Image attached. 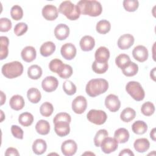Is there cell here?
I'll use <instances>...</instances> for the list:
<instances>
[{"label": "cell", "instance_id": "bcb514c9", "mask_svg": "<svg viewBox=\"0 0 156 156\" xmlns=\"http://www.w3.org/2000/svg\"><path fill=\"white\" fill-rule=\"evenodd\" d=\"M73 74V68L69 65L65 64L62 71L58 74V75L62 79H68Z\"/></svg>", "mask_w": 156, "mask_h": 156}, {"label": "cell", "instance_id": "4dcf8cb0", "mask_svg": "<svg viewBox=\"0 0 156 156\" xmlns=\"http://www.w3.org/2000/svg\"><path fill=\"white\" fill-rule=\"evenodd\" d=\"M1 49H0V59L3 60L8 56L9 49L8 46L9 43V38L5 36H1Z\"/></svg>", "mask_w": 156, "mask_h": 156}, {"label": "cell", "instance_id": "f907efd6", "mask_svg": "<svg viewBox=\"0 0 156 156\" xmlns=\"http://www.w3.org/2000/svg\"><path fill=\"white\" fill-rule=\"evenodd\" d=\"M119 156L122 155H130V156H133L134 154L132 152V151L129 149H124L122 150L120 153L119 154Z\"/></svg>", "mask_w": 156, "mask_h": 156}, {"label": "cell", "instance_id": "816d5d0a", "mask_svg": "<svg viewBox=\"0 0 156 156\" xmlns=\"http://www.w3.org/2000/svg\"><path fill=\"white\" fill-rule=\"evenodd\" d=\"M5 94H4V93L2 91H1V105H2L4 104V102H5Z\"/></svg>", "mask_w": 156, "mask_h": 156}, {"label": "cell", "instance_id": "30bf717a", "mask_svg": "<svg viewBox=\"0 0 156 156\" xmlns=\"http://www.w3.org/2000/svg\"><path fill=\"white\" fill-rule=\"evenodd\" d=\"M77 149L76 143L73 140H67L63 141L61 146L62 154L65 156H71L76 154Z\"/></svg>", "mask_w": 156, "mask_h": 156}, {"label": "cell", "instance_id": "ba28073f", "mask_svg": "<svg viewBox=\"0 0 156 156\" xmlns=\"http://www.w3.org/2000/svg\"><path fill=\"white\" fill-rule=\"evenodd\" d=\"M87 107V99L83 96H77L72 102V109L76 114L83 113Z\"/></svg>", "mask_w": 156, "mask_h": 156}, {"label": "cell", "instance_id": "7c38bea8", "mask_svg": "<svg viewBox=\"0 0 156 156\" xmlns=\"http://www.w3.org/2000/svg\"><path fill=\"white\" fill-rule=\"evenodd\" d=\"M43 16L48 21L55 20L58 15V10L57 7L52 4H48L44 6L42 9Z\"/></svg>", "mask_w": 156, "mask_h": 156}, {"label": "cell", "instance_id": "d6a6232c", "mask_svg": "<svg viewBox=\"0 0 156 156\" xmlns=\"http://www.w3.org/2000/svg\"><path fill=\"white\" fill-rule=\"evenodd\" d=\"M18 121L20 124L24 127L30 126L34 121V116L29 112L21 113L18 117Z\"/></svg>", "mask_w": 156, "mask_h": 156}, {"label": "cell", "instance_id": "52a82bcc", "mask_svg": "<svg viewBox=\"0 0 156 156\" xmlns=\"http://www.w3.org/2000/svg\"><path fill=\"white\" fill-rule=\"evenodd\" d=\"M100 146L103 152L105 154H110L118 149V143L115 138L107 136L103 140Z\"/></svg>", "mask_w": 156, "mask_h": 156}, {"label": "cell", "instance_id": "4316f807", "mask_svg": "<svg viewBox=\"0 0 156 156\" xmlns=\"http://www.w3.org/2000/svg\"><path fill=\"white\" fill-rule=\"evenodd\" d=\"M27 96L28 100L33 104L39 102L41 98V94L40 91L36 88H30L27 92Z\"/></svg>", "mask_w": 156, "mask_h": 156}, {"label": "cell", "instance_id": "9c48e42d", "mask_svg": "<svg viewBox=\"0 0 156 156\" xmlns=\"http://www.w3.org/2000/svg\"><path fill=\"white\" fill-rule=\"evenodd\" d=\"M105 105L110 112H115L120 108L121 102L117 96L110 94L105 99Z\"/></svg>", "mask_w": 156, "mask_h": 156}, {"label": "cell", "instance_id": "8fae6325", "mask_svg": "<svg viewBox=\"0 0 156 156\" xmlns=\"http://www.w3.org/2000/svg\"><path fill=\"white\" fill-rule=\"evenodd\" d=\"M58 85V81L54 76L46 77L41 82V87L46 92H52L55 91Z\"/></svg>", "mask_w": 156, "mask_h": 156}, {"label": "cell", "instance_id": "484cf974", "mask_svg": "<svg viewBox=\"0 0 156 156\" xmlns=\"http://www.w3.org/2000/svg\"><path fill=\"white\" fill-rule=\"evenodd\" d=\"M35 130L38 133L45 135L49 133L50 131V125L49 122L44 119L39 120L35 125Z\"/></svg>", "mask_w": 156, "mask_h": 156}, {"label": "cell", "instance_id": "8d00e7d4", "mask_svg": "<svg viewBox=\"0 0 156 156\" xmlns=\"http://www.w3.org/2000/svg\"><path fill=\"white\" fill-rule=\"evenodd\" d=\"M64 63L62 61L58 58H54L49 63V69L53 72L58 74L62 69L64 66Z\"/></svg>", "mask_w": 156, "mask_h": 156}, {"label": "cell", "instance_id": "44dd1931", "mask_svg": "<svg viewBox=\"0 0 156 156\" xmlns=\"http://www.w3.org/2000/svg\"><path fill=\"white\" fill-rule=\"evenodd\" d=\"M25 102L23 96L19 94L13 95L10 99L9 105L10 107L15 110H20L23 108L24 107Z\"/></svg>", "mask_w": 156, "mask_h": 156}, {"label": "cell", "instance_id": "5bb4252c", "mask_svg": "<svg viewBox=\"0 0 156 156\" xmlns=\"http://www.w3.org/2000/svg\"><path fill=\"white\" fill-rule=\"evenodd\" d=\"M132 55L136 60L140 62H144L148 58V51L145 46L138 45L135 46L133 49Z\"/></svg>", "mask_w": 156, "mask_h": 156}, {"label": "cell", "instance_id": "7a4b0ae2", "mask_svg": "<svg viewBox=\"0 0 156 156\" xmlns=\"http://www.w3.org/2000/svg\"><path fill=\"white\" fill-rule=\"evenodd\" d=\"M108 88V83L104 79H93L87 84L85 91L90 97H96L104 93Z\"/></svg>", "mask_w": 156, "mask_h": 156}, {"label": "cell", "instance_id": "5b68a950", "mask_svg": "<svg viewBox=\"0 0 156 156\" xmlns=\"http://www.w3.org/2000/svg\"><path fill=\"white\" fill-rule=\"evenodd\" d=\"M126 90L127 93L136 101H141L144 98V91L141 84L138 82H129L126 86Z\"/></svg>", "mask_w": 156, "mask_h": 156}, {"label": "cell", "instance_id": "ac0fdd59", "mask_svg": "<svg viewBox=\"0 0 156 156\" xmlns=\"http://www.w3.org/2000/svg\"><path fill=\"white\" fill-rule=\"evenodd\" d=\"M22 59L26 62H31L37 56V52L33 46H27L23 49L21 53Z\"/></svg>", "mask_w": 156, "mask_h": 156}, {"label": "cell", "instance_id": "11a10c76", "mask_svg": "<svg viewBox=\"0 0 156 156\" xmlns=\"http://www.w3.org/2000/svg\"><path fill=\"white\" fill-rule=\"evenodd\" d=\"M1 115H2V119H1V121H3V119H3V117H2V116H2V115H3V112H2V110H1Z\"/></svg>", "mask_w": 156, "mask_h": 156}, {"label": "cell", "instance_id": "ffe728a7", "mask_svg": "<svg viewBox=\"0 0 156 156\" xmlns=\"http://www.w3.org/2000/svg\"><path fill=\"white\" fill-rule=\"evenodd\" d=\"M95 60L99 62H107L110 57V51L105 46L99 47L94 54Z\"/></svg>", "mask_w": 156, "mask_h": 156}, {"label": "cell", "instance_id": "9a60e30c", "mask_svg": "<svg viewBox=\"0 0 156 156\" xmlns=\"http://www.w3.org/2000/svg\"><path fill=\"white\" fill-rule=\"evenodd\" d=\"M134 37L129 34L121 35L118 40V46L121 49H127L130 48L134 43Z\"/></svg>", "mask_w": 156, "mask_h": 156}, {"label": "cell", "instance_id": "f35d334b", "mask_svg": "<svg viewBox=\"0 0 156 156\" xmlns=\"http://www.w3.org/2000/svg\"><path fill=\"white\" fill-rule=\"evenodd\" d=\"M141 112L145 116H151L155 112V106L151 102H146L141 105Z\"/></svg>", "mask_w": 156, "mask_h": 156}, {"label": "cell", "instance_id": "1f68e13d", "mask_svg": "<svg viewBox=\"0 0 156 156\" xmlns=\"http://www.w3.org/2000/svg\"><path fill=\"white\" fill-rule=\"evenodd\" d=\"M138 71V66L134 62H130L126 67L122 69V72L126 76L132 77L136 74Z\"/></svg>", "mask_w": 156, "mask_h": 156}, {"label": "cell", "instance_id": "603a6c76", "mask_svg": "<svg viewBox=\"0 0 156 156\" xmlns=\"http://www.w3.org/2000/svg\"><path fill=\"white\" fill-rule=\"evenodd\" d=\"M55 51V45L52 41H46L42 44L40 49V52L43 57H48L52 55Z\"/></svg>", "mask_w": 156, "mask_h": 156}, {"label": "cell", "instance_id": "d4e9b609", "mask_svg": "<svg viewBox=\"0 0 156 156\" xmlns=\"http://www.w3.org/2000/svg\"><path fill=\"white\" fill-rule=\"evenodd\" d=\"M129 133L125 128L117 129L114 133V138L119 143H125L129 139Z\"/></svg>", "mask_w": 156, "mask_h": 156}, {"label": "cell", "instance_id": "b9f144b4", "mask_svg": "<svg viewBox=\"0 0 156 156\" xmlns=\"http://www.w3.org/2000/svg\"><path fill=\"white\" fill-rule=\"evenodd\" d=\"M63 89L65 93L69 96L74 94L77 90L76 86L75 85V84L70 80H66L63 82Z\"/></svg>", "mask_w": 156, "mask_h": 156}, {"label": "cell", "instance_id": "c3c4849f", "mask_svg": "<svg viewBox=\"0 0 156 156\" xmlns=\"http://www.w3.org/2000/svg\"><path fill=\"white\" fill-rule=\"evenodd\" d=\"M11 132L14 137L22 140L23 138L24 132L23 129L16 125H12L11 127Z\"/></svg>", "mask_w": 156, "mask_h": 156}, {"label": "cell", "instance_id": "db71d44e", "mask_svg": "<svg viewBox=\"0 0 156 156\" xmlns=\"http://www.w3.org/2000/svg\"><path fill=\"white\" fill-rule=\"evenodd\" d=\"M155 68H154V69L151 71V73H150V76L155 81Z\"/></svg>", "mask_w": 156, "mask_h": 156}, {"label": "cell", "instance_id": "836d02e7", "mask_svg": "<svg viewBox=\"0 0 156 156\" xmlns=\"http://www.w3.org/2000/svg\"><path fill=\"white\" fill-rule=\"evenodd\" d=\"M96 31L101 34H105L108 33L111 29L110 22L105 20L99 21L96 24Z\"/></svg>", "mask_w": 156, "mask_h": 156}, {"label": "cell", "instance_id": "6da1fadb", "mask_svg": "<svg viewBox=\"0 0 156 156\" xmlns=\"http://www.w3.org/2000/svg\"><path fill=\"white\" fill-rule=\"evenodd\" d=\"M76 5L80 14L90 16H98L102 11L101 4L94 0H81L77 3Z\"/></svg>", "mask_w": 156, "mask_h": 156}, {"label": "cell", "instance_id": "7dc6e473", "mask_svg": "<svg viewBox=\"0 0 156 156\" xmlns=\"http://www.w3.org/2000/svg\"><path fill=\"white\" fill-rule=\"evenodd\" d=\"M71 121V116L68 113H65V112H61L57 114L53 119L54 123L58 121H66L70 123Z\"/></svg>", "mask_w": 156, "mask_h": 156}, {"label": "cell", "instance_id": "e575fe53", "mask_svg": "<svg viewBox=\"0 0 156 156\" xmlns=\"http://www.w3.org/2000/svg\"><path fill=\"white\" fill-rule=\"evenodd\" d=\"M130 62L131 61L129 56L126 54H121L115 58L116 65L121 69L129 65Z\"/></svg>", "mask_w": 156, "mask_h": 156}, {"label": "cell", "instance_id": "cb8c5ba5", "mask_svg": "<svg viewBox=\"0 0 156 156\" xmlns=\"http://www.w3.org/2000/svg\"><path fill=\"white\" fill-rule=\"evenodd\" d=\"M47 149L46 141L43 139H37L32 144L33 152L37 155H41L44 153Z\"/></svg>", "mask_w": 156, "mask_h": 156}, {"label": "cell", "instance_id": "f1b7e54d", "mask_svg": "<svg viewBox=\"0 0 156 156\" xmlns=\"http://www.w3.org/2000/svg\"><path fill=\"white\" fill-rule=\"evenodd\" d=\"M136 116L135 111L130 107H127L124 108L120 114V118L121 119L125 122H129L133 120Z\"/></svg>", "mask_w": 156, "mask_h": 156}, {"label": "cell", "instance_id": "d590c367", "mask_svg": "<svg viewBox=\"0 0 156 156\" xmlns=\"http://www.w3.org/2000/svg\"><path fill=\"white\" fill-rule=\"evenodd\" d=\"M108 68L107 62H99L94 60L92 64L93 71L97 74H104L105 73Z\"/></svg>", "mask_w": 156, "mask_h": 156}, {"label": "cell", "instance_id": "83f0119b", "mask_svg": "<svg viewBox=\"0 0 156 156\" xmlns=\"http://www.w3.org/2000/svg\"><path fill=\"white\" fill-rule=\"evenodd\" d=\"M27 75L30 79L37 80L42 75V69L37 65H31L27 69Z\"/></svg>", "mask_w": 156, "mask_h": 156}, {"label": "cell", "instance_id": "f546056e", "mask_svg": "<svg viewBox=\"0 0 156 156\" xmlns=\"http://www.w3.org/2000/svg\"><path fill=\"white\" fill-rule=\"evenodd\" d=\"M132 131L137 135H143L147 130V125L143 121H136L132 126Z\"/></svg>", "mask_w": 156, "mask_h": 156}, {"label": "cell", "instance_id": "8992f818", "mask_svg": "<svg viewBox=\"0 0 156 156\" xmlns=\"http://www.w3.org/2000/svg\"><path fill=\"white\" fill-rule=\"evenodd\" d=\"M87 117L90 122L96 125H102L106 121L107 115L103 110L92 109L88 112Z\"/></svg>", "mask_w": 156, "mask_h": 156}, {"label": "cell", "instance_id": "ee69618b", "mask_svg": "<svg viewBox=\"0 0 156 156\" xmlns=\"http://www.w3.org/2000/svg\"><path fill=\"white\" fill-rule=\"evenodd\" d=\"M28 29L27 25L25 23H17L14 27V33L16 36H21L24 34Z\"/></svg>", "mask_w": 156, "mask_h": 156}, {"label": "cell", "instance_id": "681fc988", "mask_svg": "<svg viewBox=\"0 0 156 156\" xmlns=\"http://www.w3.org/2000/svg\"><path fill=\"white\" fill-rule=\"evenodd\" d=\"M5 155H6V156H10V155L18 156V155H20V154L16 149L10 147L6 149L5 152Z\"/></svg>", "mask_w": 156, "mask_h": 156}, {"label": "cell", "instance_id": "60d3db41", "mask_svg": "<svg viewBox=\"0 0 156 156\" xmlns=\"http://www.w3.org/2000/svg\"><path fill=\"white\" fill-rule=\"evenodd\" d=\"M10 15L14 20H20L23 16V10L20 5H15L11 8Z\"/></svg>", "mask_w": 156, "mask_h": 156}, {"label": "cell", "instance_id": "277c9868", "mask_svg": "<svg viewBox=\"0 0 156 156\" xmlns=\"http://www.w3.org/2000/svg\"><path fill=\"white\" fill-rule=\"evenodd\" d=\"M58 12L63 14L69 20H76L80 17V13L77 7L70 1H63L59 5Z\"/></svg>", "mask_w": 156, "mask_h": 156}, {"label": "cell", "instance_id": "2e32d148", "mask_svg": "<svg viewBox=\"0 0 156 156\" xmlns=\"http://www.w3.org/2000/svg\"><path fill=\"white\" fill-rule=\"evenodd\" d=\"M54 130L60 137L65 136L69 133V123L66 121H58L54 123Z\"/></svg>", "mask_w": 156, "mask_h": 156}, {"label": "cell", "instance_id": "f6af8a7d", "mask_svg": "<svg viewBox=\"0 0 156 156\" xmlns=\"http://www.w3.org/2000/svg\"><path fill=\"white\" fill-rule=\"evenodd\" d=\"M12 24L11 21L7 18H1L0 19V31L6 32L10 30Z\"/></svg>", "mask_w": 156, "mask_h": 156}, {"label": "cell", "instance_id": "74e56055", "mask_svg": "<svg viewBox=\"0 0 156 156\" xmlns=\"http://www.w3.org/2000/svg\"><path fill=\"white\" fill-rule=\"evenodd\" d=\"M54 112V107L52 104L49 102L43 103L40 108V112L41 115L44 117L50 116Z\"/></svg>", "mask_w": 156, "mask_h": 156}, {"label": "cell", "instance_id": "4fadbf2b", "mask_svg": "<svg viewBox=\"0 0 156 156\" xmlns=\"http://www.w3.org/2000/svg\"><path fill=\"white\" fill-rule=\"evenodd\" d=\"M76 48L75 46L71 43H67L64 44L60 49V53L62 57L66 60H72L76 55Z\"/></svg>", "mask_w": 156, "mask_h": 156}, {"label": "cell", "instance_id": "e0dca14e", "mask_svg": "<svg viewBox=\"0 0 156 156\" xmlns=\"http://www.w3.org/2000/svg\"><path fill=\"white\" fill-rule=\"evenodd\" d=\"M69 34V28L65 24H58L54 29V35L57 39L59 40H65Z\"/></svg>", "mask_w": 156, "mask_h": 156}, {"label": "cell", "instance_id": "7402d4cb", "mask_svg": "<svg viewBox=\"0 0 156 156\" xmlns=\"http://www.w3.org/2000/svg\"><path fill=\"white\" fill-rule=\"evenodd\" d=\"M133 146L136 151L140 153H143L149 149L150 143L146 138H138L135 141Z\"/></svg>", "mask_w": 156, "mask_h": 156}, {"label": "cell", "instance_id": "ab89813d", "mask_svg": "<svg viewBox=\"0 0 156 156\" xmlns=\"http://www.w3.org/2000/svg\"><path fill=\"white\" fill-rule=\"evenodd\" d=\"M108 133L105 129H101L97 132L94 138V143L96 147H99L103 140L107 137Z\"/></svg>", "mask_w": 156, "mask_h": 156}, {"label": "cell", "instance_id": "3957f363", "mask_svg": "<svg viewBox=\"0 0 156 156\" xmlns=\"http://www.w3.org/2000/svg\"><path fill=\"white\" fill-rule=\"evenodd\" d=\"M2 74L8 79H13L21 76L23 72V66L18 61H13L4 64L2 67Z\"/></svg>", "mask_w": 156, "mask_h": 156}, {"label": "cell", "instance_id": "7bdbcfd3", "mask_svg": "<svg viewBox=\"0 0 156 156\" xmlns=\"http://www.w3.org/2000/svg\"><path fill=\"white\" fill-rule=\"evenodd\" d=\"M139 6V2L137 0H124L123 1V7L127 12H135Z\"/></svg>", "mask_w": 156, "mask_h": 156}, {"label": "cell", "instance_id": "f5cc1de1", "mask_svg": "<svg viewBox=\"0 0 156 156\" xmlns=\"http://www.w3.org/2000/svg\"><path fill=\"white\" fill-rule=\"evenodd\" d=\"M150 137L153 141H155V128L152 129L150 133Z\"/></svg>", "mask_w": 156, "mask_h": 156}, {"label": "cell", "instance_id": "d6986e66", "mask_svg": "<svg viewBox=\"0 0 156 156\" xmlns=\"http://www.w3.org/2000/svg\"><path fill=\"white\" fill-rule=\"evenodd\" d=\"M95 46L94 39L90 35L83 37L80 41V46L83 51H90Z\"/></svg>", "mask_w": 156, "mask_h": 156}]
</instances>
